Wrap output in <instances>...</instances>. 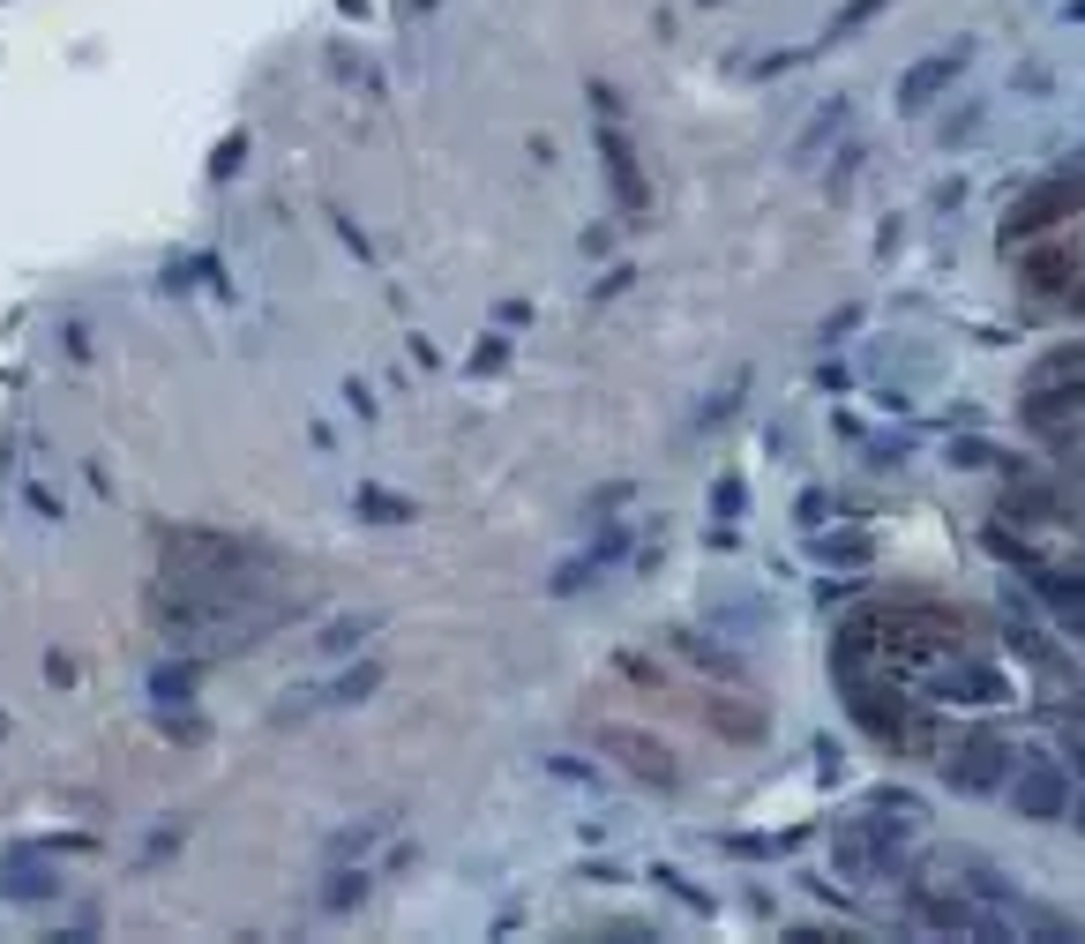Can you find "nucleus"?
<instances>
[{"label":"nucleus","instance_id":"4468645a","mask_svg":"<svg viewBox=\"0 0 1085 944\" xmlns=\"http://www.w3.org/2000/svg\"><path fill=\"white\" fill-rule=\"evenodd\" d=\"M1071 315L1085 323V278H1071Z\"/></svg>","mask_w":1085,"mask_h":944},{"label":"nucleus","instance_id":"6e6552de","mask_svg":"<svg viewBox=\"0 0 1085 944\" xmlns=\"http://www.w3.org/2000/svg\"><path fill=\"white\" fill-rule=\"evenodd\" d=\"M965 885H973L981 900H996V907H1018V885H1010V877H996V869H981V862H965Z\"/></svg>","mask_w":1085,"mask_h":944},{"label":"nucleus","instance_id":"ddd939ff","mask_svg":"<svg viewBox=\"0 0 1085 944\" xmlns=\"http://www.w3.org/2000/svg\"><path fill=\"white\" fill-rule=\"evenodd\" d=\"M951 465H996V450L988 442H951Z\"/></svg>","mask_w":1085,"mask_h":944},{"label":"nucleus","instance_id":"9b49d317","mask_svg":"<svg viewBox=\"0 0 1085 944\" xmlns=\"http://www.w3.org/2000/svg\"><path fill=\"white\" fill-rule=\"evenodd\" d=\"M816 555H824V562H838V555H846V562H861L869 548H861V540H838V532H832V540H816Z\"/></svg>","mask_w":1085,"mask_h":944},{"label":"nucleus","instance_id":"f257e3e1","mask_svg":"<svg viewBox=\"0 0 1085 944\" xmlns=\"http://www.w3.org/2000/svg\"><path fill=\"white\" fill-rule=\"evenodd\" d=\"M1010 802H1018V817H1033V824H1063L1071 817V773L1048 757V750H1018L1010 757Z\"/></svg>","mask_w":1085,"mask_h":944},{"label":"nucleus","instance_id":"7ed1b4c3","mask_svg":"<svg viewBox=\"0 0 1085 944\" xmlns=\"http://www.w3.org/2000/svg\"><path fill=\"white\" fill-rule=\"evenodd\" d=\"M973 60V38H959L951 53H928V60H914L906 76H898V113H928L943 90L959 83V68Z\"/></svg>","mask_w":1085,"mask_h":944},{"label":"nucleus","instance_id":"f03ea898","mask_svg":"<svg viewBox=\"0 0 1085 944\" xmlns=\"http://www.w3.org/2000/svg\"><path fill=\"white\" fill-rule=\"evenodd\" d=\"M1010 742H1003L996 728H965L959 750H951V787L959 795H996V787H1010Z\"/></svg>","mask_w":1085,"mask_h":944},{"label":"nucleus","instance_id":"9d476101","mask_svg":"<svg viewBox=\"0 0 1085 944\" xmlns=\"http://www.w3.org/2000/svg\"><path fill=\"white\" fill-rule=\"evenodd\" d=\"M877 8H883V0H854V8L832 23V38H838V31H861V23H877Z\"/></svg>","mask_w":1085,"mask_h":944},{"label":"nucleus","instance_id":"20e7f679","mask_svg":"<svg viewBox=\"0 0 1085 944\" xmlns=\"http://www.w3.org/2000/svg\"><path fill=\"white\" fill-rule=\"evenodd\" d=\"M1063 211H1085V188H1071V180H1048V188L1033 195V203H1026V211L1003 217V240H1026V233H1041L1048 217H1063Z\"/></svg>","mask_w":1085,"mask_h":944},{"label":"nucleus","instance_id":"1a4fd4ad","mask_svg":"<svg viewBox=\"0 0 1085 944\" xmlns=\"http://www.w3.org/2000/svg\"><path fill=\"white\" fill-rule=\"evenodd\" d=\"M1010 83L1026 90V98H1048V90H1055V76H1048L1041 60H1026V68H1018V76H1010Z\"/></svg>","mask_w":1085,"mask_h":944},{"label":"nucleus","instance_id":"f8f14e48","mask_svg":"<svg viewBox=\"0 0 1085 944\" xmlns=\"http://www.w3.org/2000/svg\"><path fill=\"white\" fill-rule=\"evenodd\" d=\"M1063 773L1085 787V734H1078V728H1071V742H1063Z\"/></svg>","mask_w":1085,"mask_h":944},{"label":"nucleus","instance_id":"0eeeda50","mask_svg":"<svg viewBox=\"0 0 1085 944\" xmlns=\"http://www.w3.org/2000/svg\"><path fill=\"white\" fill-rule=\"evenodd\" d=\"M973 135H981V98H965L959 113H951V121H943V128H936V143H943V150H965V143H973Z\"/></svg>","mask_w":1085,"mask_h":944},{"label":"nucleus","instance_id":"39448f33","mask_svg":"<svg viewBox=\"0 0 1085 944\" xmlns=\"http://www.w3.org/2000/svg\"><path fill=\"white\" fill-rule=\"evenodd\" d=\"M891 847V824L883 817H869V824H846V862L854 869H883V877H898L906 869V855H883Z\"/></svg>","mask_w":1085,"mask_h":944},{"label":"nucleus","instance_id":"423d86ee","mask_svg":"<svg viewBox=\"0 0 1085 944\" xmlns=\"http://www.w3.org/2000/svg\"><path fill=\"white\" fill-rule=\"evenodd\" d=\"M846 705H854V712H861V720H869L877 734H891V742H898V697H877V689H846Z\"/></svg>","mask_w":1085,"mask_h":944},{"label":"nucleus","instance_id":"2eb2a0df","mask_svg":"<svg viewBox=\"0 0 1085 944\" xmlns=\"http://www.w3.org/2000/svg\"><path fill=\"white\" fill-rule=\"evenodd\" d=\"M1063 23H1085V0H1063Z\"/></svg>","mask_w":1085,"mask_h":944}]
</instances>
